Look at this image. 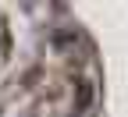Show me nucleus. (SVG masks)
Instances as JSON below:
<instances>
[{
    "instance_id": "f257e3e1",
    "label": "nucleus",
    "mask_w": 128,
    "mask_h": 117,
    "mask_svg": "<svg viewBox=\"0 0 128 117\" xmlns=\"http://www.w3.org/2000/svg\"><path fill=\"white\" fill-rule=\"evenodd\" d=\"M89 103H92V85H89L86 78H78V82H75V117L86 114Z\"/></svg>"
}]
</instances>
